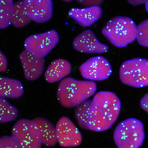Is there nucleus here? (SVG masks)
I'll use <instances>...</instances> for the list:
<instances>
[{
  "instance_id": "obj_1",
  "label": "nucleus",
  "mask_w": 148,
  "mask_h": 148,
  "mask_svg": "<svg viewBox=\"0 0 148 148\" xmlns=\"http://www.w3.org/2000/svg\"><path fill=\"white\" fill-rule=\"evenodd\" d=\"M121 108V101L114 92H98L92 100L88 114V130L101 132L109 129L116 121Z\"/></svg>"
},
{
  "instance_id": "obj_2",
  "label": "nucleus",
  "mask_w": 148,
  "mask_h": 148,
  "mask_svg": "<svg viewBox=\"0 0 148 148\" xmlns=\"http://www.w3.org/2000/svg\"><path fill=\"white\" fill-rule=\"evenodd\" d=\"M97 89V84L93 81L79 80L68 77L60 82L57 92V98L63 106L72 108L93 95Z\"/></svg>"
},
{
  "instance_id": "obj_3",
  "label": "nucleus",
  "mask_w": 148,
  "mask_h": 148,
  "mask_svg": "<svg viewBox=\"0 0 148 148\" xmlns=\"http://www.w3.org/2000/svg\"><path fill=\"white\" fill-rule=\"evenodd\" d=\"M102 31L111 43L119 48L126 47L136 38V25L131 18L126 16L112 18L108 21Z\"/></svg>"
},
{
  "instance_id": "obj_4",
  "label": "nucleus",
  "mask_w": 148,
  "mask_h": 148,
  "mask_svg": "<svg viewBox=\"0 0 148 148\" xmlns=\"http://www.w3.org/2000/svg\"><path fill=\"white\" fill-rule=\"evenodd\" d=\"M145 137L144 125L140 120L129 118L120 123L116 127L113 138L119 148H138Z\"/></svg>"
},
{
  "instance_id": "obj_5",
  "label": "nucleus",
  "mask_w": 148,
  "mask_h": 148,
  "mask_svg": "<svg viewBox=\"0 0 148 148\" xmlns=\"http://www.w3.org/2000/svg\"><path fill=\"white\" fill-rule=\"evenodd\" d=\"M120 79L124 84L136 88L148 85V63L146 59L135 58L125 61L119 71Z\"/></svg>"
},
{
  "instance_id": "obj_6",
  "label": "nucleus",
  "mask_w": 148,
  "mask_h": 148,
  "mask_svg": "<svg viewBox=\"0 0 148 148\" xmlns=\"http://www.w3.org/2000/svg\"><path fill=\"white\" fill-rule=\"evenodd\" d=\"M59 35L55 30L31 35L25 40V50L36 57L43 58L59 41Z\"/></svg>"
},
{
  "instance_id": "obj_7",
  "label": "nucleus",
  "mask_w": 148,
  "mask_h": 148,
  "mask_svg": "<svg viewBox=\"0 0 148 148\" xmlns=\"http://www.w3.org/2000/svg\"><path fill=\"white\" fill-rule=\"evenodd\" d=\"M12 134L18 139L22 148H39L41 147L37 128L32 120H19L14 126Z\"/></svg>"
},
{
  "instance_id": "obj_8",
  "label": "nucleus",
  "mask_w": 148,
  "mask_h": 148,
  "mask_svg": "<svg viewBox=\"0 0 148 148\" xmlns=\"http://www.w3.org/2000/svg\"><path fill=\"white\" fill-rule=\"evenodd\" d=\"M79 69L83 77L94 81L107 79L112 73L109 62L102 56L90 58L80 66Z\"/></svg>"
},
{
  "instance_id": "obj_9",
  "label": "nucleus",
  "mask_w": 148,
  "mask_h": 148,
  "mask_svg": "<svg viewBox=\"0 0 148 148\" xmlns=\"http://www.w3.org/2000/svg\"><path fill=\"white\" fill-rule=\"evenodd\" d=\"M56 128L58 141L61 146L74 147L81 144L82 138L81 134L69 118L62 117Z\"/></svg>"
},
{
  "instance_id": "obj_10",
  "label": "nucleus",
  "mask_w": 148,
  "mask_h": 148,
  "mask_svg": "<svg viewBox=\"0 0 148 148\" xmlns=\"http://www.w3.org/2000/svg\"><path fill=\"white\" fill-rule=\"evenodd\" d=\"M25 12L31 20L38 23H45L52 17L51 0H23Z\"/></svg>"
},
{
  "instance_id": "obj_11",
  "label": "nucleus",
  "mask_w": 148,
  "mask_h": 148,
  "mask_svg": "<svg viewBox=\"0 0 148 148\" xmlns=\"http://www.w3.org/2000/svg\"><path fill=\"white\" fill-rule=\"evenodd\" d=\"M77 51L87 53H101L109 49L106 45L100 43L91 30H86L76 37L73 42Z\"/></svg>"
},
{
  "instance_id": "obj_12",
  "label": "nucleus",
  "mask_w": 148,
  "mask_h": 148,
  "mask_svg": "<svg viewBox=\"0 0 148 148\" xmlns=\"http://www.w3.org/2000/svg\"><path fill=\"white\" fill-rule=\"evenodd\" d=\"M25 78L29 80H34L42 75L45 67L43 58L34 56L26 50L19 55Z\"/></svg>"
},
{
  "instance_id": "obj_13",
  "label": "nucleus",
  "mask_w": 148,
  "mask_h": 148,
  "mask_svg": "<svg viewBox=\"0 0 148 148\" xmlns=\"http://www.w3.org/2000/svg\"><path fill=\"white\" fill-rule=\"evenodd\" d=\"M102 12V8L99 6H92L82 8H73L68 14L79 25L88 27L101 18Z\"/></svg>"
},
{
  "instance_id": "obj_14",
  "label": "nucleus",
  "mask_w": 148,
  "mask_h": 148,
  "mask_svg": "<svg viewBox=\"0 0 148 148\" xmlns=\"http://www.w3.org/2000/svg\"><path fill=\"white\" fill-rule=\"evenodd\" d=\"M36 124L42 144L47 147L55 146L58 142L56 128L47 119L37 118L32 120Z\"/></svg>"
},
{
  "instance_id": "obj_15",
  "label": "nucleus",
  "mask_w": 148,
  "mask_h": 148,
  "mask_svg": "<svg viewBox=\"0 0 148 148\" xmlns=\"http://www.w3.org/2000/svg\"><path fill=\"white\" fill-rule=\"evenodd\" d=\"M71 63L67 60L59 59L53 61L46 70L45 77L47 82L52 83L64 78L71 72Z\"/></svg>"
},
{
  "instance_id": "obj_16",
  "label": "nucleus",
  "mask_w": 148,
  "mask_h": 148,
  "mask_svg": "<svg viewBox=\"0 0 148 148\" xmlns=\"http://www.w3.org/2000/svg\"><path fill=\"white\" fill-rule=\"evenodd\" d=\"M24 92L23 85L18 80L0 77V97L16 99Z\"/></svg>"
},
{
  "instance_id": "obj_17",
  "label": "nucleus",
  "mask_w": 148,
  "mask_h": 148,
  "mask_svg": "<svg viewBox=\"0 0 148 148\" xmlns=\"http://www.w3.org/2000/svg\"><path fill=\"white\" fill-rule=\"evenodd\" d=\"M31 20L25 10L23 0L14 3L11 24L15 27L21 28L27 25Z\"/></svg>"
},
{
  "instance_id": "obj_18",
  "label": "nucleus",
  "mask_w": 148,
  "mask_h": 148,
  "mask_svg": "<svg viewBox=\"0 0 148 148\" xmlns=\"http://www.w3.org/2000/svg\"><path fill=\"white\" fill-rule=\"evenodd\" d=\"M13 0H0V29L11 24L13 10Z\"/></svg>"
},
{
  "instance_id": "obj_19",
  "label": "nucleus",
  "mask_w": 148,
  "mask_h": 148,
  "mask_svg": "<svg viewBox=\"0 0 148 148\" xmlns=\"http://www.w3.org/2000/svg\"><path fill=\"white\" fill-rule=\"evenodd\" d=\"M17 109L11 105L4 97H0V123L12 121L17 116Z\"/></svg>"
},
{
  "instance_id": "obj_20",
  "label": "nucleus",
  "mask_w": 148,
  "mask_h": 148,
  "mask_svg": "<svg viewBox=\"0 0 148 148\" xmlns=\"http://www.w3.org/2000/svg\"><path fill=\"white\" fill-rule=\"evenodd\" d=\"M92 100H86L78 106L75 112V116L79 126L88 130V114Z\"/></svg>"
},
{
  "instance_id": "obj_21",
  "label": "nucleus",
  "mask_w": 148,
  "mask_h": 148,
  "mask_svg": "<svg viewBox=\"0 0 148 148\" xmlns=\"http://www.w3.org/2000/svg\"><path fill=\"white\" fill-rule=\"evenodd\" d=\"M148 20L144 21L136 27V38L138 43L147 47L148 45Z\"/></svg>"
},
{
  "instance_id": "obj_22",
  "label": "nucleus",
  "mask_w": 148,
  "mask_h": 148,
  "mask_svg": "<svg viewBox=\"0 0 148 148\" xmlns=\"http://www.w3.org/2000/svg\"><path fill=\"white\" fill-rule=\"evenodd\" d=\"M22 148L18 139L15 136H5L0 138V148Z\"/></svg>"
},
{
  "instance_id": "obj_23",
  "label": "nucleus",
  "mask_w": 148,
  "mask_h": 148,
  "mask_svg": "<svg viewBox=\"0 0 148 148\" xmlns=\"http://www.w3.org/2000/svg\"><path fill=\"white\" fill-rule=\"evenodd\" d=\"M80 4L86 7L92 6H99L104 0H76Z\"/></svg>"
},
{
  "instance_id": "obj_24",
  "label": "nucleus",
  "mask_w": 148,
  "mask_h": 148,
  "mask_svg": "<svg viewBox=\"0 0 148 148\" xmlns=\"http://www.w3.org/2000/svg\"><path fill=\"white\" fill-rule=\"evenodd\" d=\"M7 59L4 54L0 50V72L5 71L7 69Z\"/></svg>"
},
{
  "instance_id": "obj_25",
  "label": "nucleus",
  "mask_w": 148,
  "mask_h": 148,
  "mask_svg": "<svg viewBox=\"0 0 148 148\" xmlns=\"http://www.w3.org/2000/svg\"><path fill=\"white\" fill-rule=\"evenodd\" d=\"M141 107L147 112H148V94H146L141 99L140 101Z\"/></svg>"
},
{
  "instance_id": "obj_26",
  "label": "nucleus",
  "mask_w": 148,
  "mask_h": 148,
  "mask_svg": "<svg viewBox=\"0 0 148 148\" xmlns=\"http://www.w3.org/2000/svg\"><path fill=\"white\" fill-rule=\"evenodd\" d=\"M127 1L130 5L136 6L145 3L148 0H127Z\"/></svg>"
},
{
  "instance_id": "obj_27",
  "label": "nucleus",
  "mask_w": 148,
  "mask_h": 148,
  "mask_svg": "<svg viewBox=\"0 0 148 148\" xmlns=\"http://www.w3.org/2000/svg\"><path fill=\"white\" fill-rule=\"evenodd\" d=\"M62 1L65 2H69L72 1L73 0H62Z\"/></svg>"
}]
</instances>
